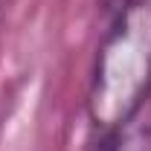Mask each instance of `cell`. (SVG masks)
<instances>
[{"label": "cell", "mask_w": 151, "mask_h": 151, "mask_svg": "<svg viewBox=\"0 0 151 151\" xmlns=\"http://www.w3.org/2000/svg\"><path fill=\"white\" fill-rule=\"evenodd\" d=\"M151 93V0H128L105 38L90 90L99 125L119 128L134 119Z\"/></svg>", "instance_id": "1"}, {"label": "cell", "mask_w": 151, "mask_h": 151, "mask_svg": "<svg viewBox=\"0 0 151 151\" xmlns=\"http://www.w3.org/2000/svg\"><path fill=\"white\" fill-rule=\"evenodd\" d=\"M102 151H151V119H128L116 128Z\"/></svg>", "instance_id": "2"}]
</instances>
